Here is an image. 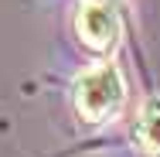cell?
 <instances>
[{
	"label": "cell",
	"mask_w": 160,
	"mask_h": 157,
	"mask_svg": "<svg viewBox=\"0 0 160 157\" xmlns=\"http://www.w3.org/2000/svg\"><path fill=\"white\" fill-rule=\"evenodd\" d=\"M140 140L153 150V154H160V99H147L143 102V109H140Z\"/></svg>",
	"instance_id": "cell-3"
},
{
	"label": "cell",
	"mask_w": 160,
	"mask_h": 157,
	"mask_svg": "<svg viewBox=\"0 0 160 157\" xmlns=\"http://www.w3.org/2000/svg\"><path fill=\"white\" fill-rule=\"evenodd\" d=\"M75 31L82 38V44L96 55H109L119 41V14L112 10L109 0H85L78 7V21Z\"/></svg>",
	"instance_id": "cell-2"
},
{
	"label": "cell",
	"mask_w": 160,
	"mask_h": 157,
	"mask_svg": "<svg viewBox=\"0 0 160 157\" xmlns=\"http://www.w3.org/2000/svg\"><path fill=\"white\" fill-rule=\"evenodd\" d=\"M126 106V79L119 65L102 58L75 79V109L85 123H109Z\"/></svg>",
	"instance_id": "cell-1"
}]
</instances>
